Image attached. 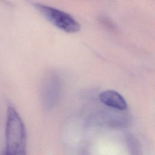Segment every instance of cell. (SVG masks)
I'll return each mask as SVG.
<instances>
[{"label": "cell", "mask_w": 155, "mask_h": 155, "mask_svg": "<svg viewBox=\"0 0 155 155\" xmlns=\"http://www.w3.org/2000/svg\"><path fill=\"white\" fill-rule=\"evenodd\" d=\"M27 140L26 128L21 116L13 107H8L5 127V154H25Z\"/></svg>", "instance_id": "cell-1"}, {"label": "cell", "mask_w": 155, "mask_h": 155, "mask_svg": "<svg viewBox=\"0 0 155 155\" xmlns=\"http://www.w3.org/2000/svg\"><path fill=\"white\" fill-rule=\"evenodd\" d=\"M35 7L45 18L60 30L68 33L80 30V24L70 14L41 4H35Z\"/></svg>", "instance_id": "cell-2"}, {"label": "cell", "mask_w": 155, "mask_h": 155, "mask_svg": "<svg viewBox=\"0 0 155 155\" xmlns=\"http://www.w3.org/2000/svg\"><path fill=\"white\" fill-rule=\"evenodd\" d=\"M60 82L58 76L51 75L44 84L42 91L43 102L46 107H52L59 96Z\"/></svg>", "instance_id": "cell-3"}, {"label": "cell", "mask_w": 155, "mask_h": 155, "mask_svg": "<svg viewBox=\"0 0 155 155\" xmlns=\"http://www.w3.org/2000/svg\"><path fill=\"white\" fill-rule=\"evenodd\" d=\"M100 101L104 105L119 110H125L128 105L124 97L118 92L108 90L101 92L99 96Z\"/></svg>", "instance_id": "cell-4"}]
</instances>
